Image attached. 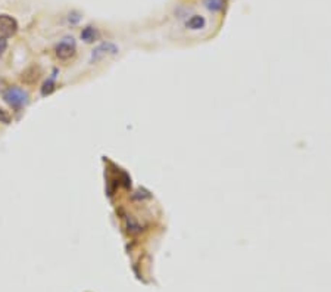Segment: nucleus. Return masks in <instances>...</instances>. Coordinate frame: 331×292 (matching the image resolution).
Wrapping results in <instances>:
<instances>
[{"label": "nucleus", "instance_id": "nucleus-1", "mask_svg": "<svg viewBox=\"0 0 331 292\" xmlns=\"http://www.w3.org/2000/svg\"><path fill=\"white\" fill-rule=\"evenodd\" d=\"M3 100L15 108V109H19L22 106H25L30 100V95L27 90L21 89V87H9L5 93H3Z\"/></svg>", "mask_w": 331, "mask_h": 292}, {"label": "nucleus", "instance_id": "nucleus-2", "mask_svg": "<svg viewBox=\"0 0 331 292\" xmlns=\"http://www.w3.org/2000/svg\"><path fill=\"white\" fill-rule=\"evenodd\" d=\"M18 31V22L14 16L2 14L0 15V42H6L14 37Z\"/></svg>", "mask_w": 331, "mask_h": 292}, {"label": "nucleus", "instance_id": "nucleus-7", "mask_svg": "<svg viewBox=\"0 0 331 292\" xmlns=\"http://www.w3.org/2000/svg\"><path fill=\"white\" fill-rule=\"evenodd\" d=\"M56 69H55V72H53V76L49 79V80H46L45 83H43V86H42V96H49V95H52L53 92H55V89H56V83H55V74H56Z\"/></svg>", "mask_w": 331, "mask_h": 292}, {"label": "nucleus", "instance_id": "nucleus-6", "mask_svg": "<svg viewBox=\"0 0 331 292\" xmlns=\"http://www.w3.org/2000/svg\"><path fill=\"white\" fill-rule=\"evenodd\" d=\"M81 39L86 42V43H93L99 39V31L97 28L94 27H86L83 31H81Z\"/></svg>", "mask_w": 331, "mask_h": 292}, {"label": "nucleus", "instance_id": "nucleus-11", "mask_svg": "<svg viewBox=\"0 0 331 292\" xmlns=\"http://www.w3.org/2000/svg\"><path fill=\"white\" fill-rule=\"evenodd\" d=\"M6 48H8L6 42H0V56H2V55H3V52L6 50Z\"/></svg>", "mask_w": 331, "mask_h": 292}, {"label": "nucleus", "instance_id": "nucleus-5", "mask_svg": "<svg viewBox=\"0 0 331 292\" xmlns=\"http://www.w3.org/2000/svg\"><path fill=\"white\" fill-rule=\"evenodd\" d=\"M40 74H42V71H40V68L39 66H30L28 69H25L24 72H22V81L24 83H27V84H32V83H35L37 80L40 79Z\"/></svg>", "mask_w": 331, "mask_h": 292}, {"label": "nucleus", "instance_id": "nucleus-4", "mask_svg": "<svg viewBox=\"0 0 331 292\" xmlns=\"http://www.w3.org/2000/svg\"><path fill=\"white\" fill-rule=\"evenodd\" d=\"M118 53V48L114 43H102L100 46H97L93 52H91V62H99L102 61L105 56H110V55H117Z\"/></svg>", "mask_w": 331, "mask_h": 292}, {"label": "nucleus", "instance_id": "nucleus-9", "mask_svg": "<svg viewBox=\"0 0 331 292\" xmlns=\"http://www.w3.org/2000/svg\"><path fill=\"white\" fill-rule=\"evenodd\" d=\"M224 3H226V0H205V5L209 11H221L224 8Z\"/></svg>", "mask_w": 331, "mask_h": 292}, {"label": "nucleus", "instance_id": "nucleus-10", "mask_svg": "<svg viewBox=\"0 0 331 292\" xmlns=\"http://www.w3.org/2000/svg\"><path fill=\"white\" fill-rule=\"evenodd\" d=\"M0 123H3V124H9L11 123V115L8 111H5L3 108H0Z\"/></svg>", "mask_w": 331, "mask_h": 292}, {"label": "nucleus", "instance_id": "nucleus-8", "mask_svg": "<svg viewBox=\"0 0 331 292\" xmlns=\"http://www.w3.org/2000/svg\"><path fill=\"white\" fill-rule=\"evenodd\" d=\"M187 27H189L190 30H200V28L205 27V18L196 15V16H193V18L187 22Z\"/></svg>", "mask_w": 331, "mask_h": 292}, {"label": "nucleus", "instance_id": "nucleus-3", "mask_svg": "<svg viewBox=\"0 0 331 292\" xmlns=\"http://www.w3.org/2000/svg\"><path fill=\"white\" fill-rule=\"evenodd\" d=\"M75 50H77V46H75V40H74L72 37H65L62 39L56 48H55V53L56 56L60 59V61H68L71 59L74 55H75Z\"/></svg>", "mask_w": 331, "mask_h": 292}]
</instances>
